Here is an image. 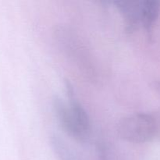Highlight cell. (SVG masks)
<instances>
[{
    "label": "cell",
    "mask_w": 160,
    "mask_h": 160,
    "mask_svg": "<svg viewBox=\"0 0 160 160\" xmlns=\"http://www.w3.org/2000/svg\"><path fill=\"white\" fill-rule=\"evenodd\" d=\"M117 132L120 138L130 143H145L156 135L157 123L149 114L134 113L117 123Z\"/></svg>",
    "instance_id": "6da1fadb"
},
{
    "label": "cell",
    "mask_w": 160,
    "mask_h": 160,
    "mask_svg": "<svg viewBox=\"0 0 160 160\" xmlns=\"http://www.w3.org/2000/svg\"><path fill=\"white\" fill-rule=\"evenodd\" d=\"M153 87H154L155 89L160 94V81H155L154 84H153Z\"/></svg>",
    "instance_id": "8992f818"
},
{
    "label": "cell",
    "mask_w": 160,
    "mask_h": 160,
    "mask_svg": "<svg viewBox=\"0 0 160 160\" xmlns=\"http://www.w3.org/2000/svg\"><path fill=\"white\" fill-rule=\"evenodd\" d=\"M160 13V2L156 0L141 1L140 23L147 32H151Z\"/></svg>",
    "instance_id": "277c9868"
},
{
    "label": "cell",
    "mask_w": 160,
    "mask_h": 160,
    "mask_svg": "<svg viewBox=\"0 0 160 160\" xmlns=\"http://www.w3.org/2000/svg\"><path fill=\"white\" fill-rule=\"evenodd\" d=\"M52 108L58 122L69 136L79 142H87L88 138L82 134L77 127L70 107L59 96L53 97Z\"/></svg>",
    "instance_id": "7a4b0ae2"
},
{
    "label": "cell",
    "mask_w": 160,
    "mask_h": 160,
    "mask_svg": "<svg viewBox=\"0 0 160 160\" xmlns=\"http://www.w3.org/2000/svg\"><path fill=\"white\" fill-rule=\"evenodd\" d=\"M114 3L124 19L127 31H134L140 23L141 2L115 1Z\"/></svg>",
    "instance_id": "3957f363"
},
{
    "label": "cell",
    "mask_w": 160,
    "mask_h": 160,
    "mask_svg": "<svg viewBox=\"0 0 160 160\" xmlns=\"http://www.w3.org/2000/svg\"><path fill=\"white\" fill-rule=\"evenodd\" d=\"M50 145L59 160H78L69 146L58 136H51Z\"/></svg>",
    "instance_id": "5b68a950"
}]
</instances>
